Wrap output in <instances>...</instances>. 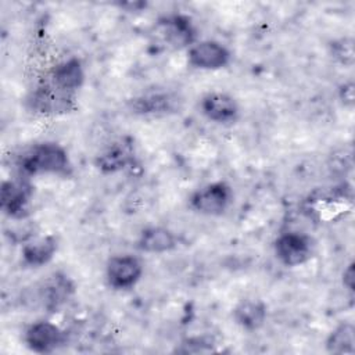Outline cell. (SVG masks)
I'll return each instance as SVG.
<instances>
[{"label": "cell", "instance_id": "6da1fadb", "mask_svg": "<svg viewBox=\"0 0 355 355\" xmlns=\"http://www.w3.org/2000/svg\"><path fill=\"white\" fill-rule=\"evenodd\" d=\"M17 164L24 176H68L72 172V164L67 150L53 141L33 144L19 155Z\"/></svg>", "mask_w": 355, "mask_h": 355}, {"label": "cell", "instance_id": "7a4b0ae2", "mask_svg": "<svg viewBox=\"0 0 355 355\" xmlns=\"http://www.w3.org/2000/svg\"><path fill=\"white\" fill-rule=\"evenodd\" d=\"M233 202V190L232 187L222 180L208 183L189 197V207L200 214L207 216H219L227 211Z\"/></svg>", "mask_w": 355, "mask_h": 355}, {"label": "cell", "instance_id": "3957f363", "mask_svg": "<svg viewBox=\"0 0 355 355\" xmlns=\"http://www.w3.org/2000/svg\"><path fill=\"white\" fill-rule=\"evenodd\" d=\"M273 248L276 258L284 266H300L312 258L315 241L302 232H284L277 236Z\"/></svg>", "mask_w": 355, "mask_h": 355}, {"label": "cell", "instance_id": "277c9868", "mask_svg": "<svg viewBox=\"0 0 355 355\" xmlns=\"http://www.w3.org/2000/svg\"><path fill=\"white\" fill-rule=\"evenodd\" d=\"M143 270L139 257L133 254L114 255L105 265V280L114 290H129L139 283Z\"/></svg>", "mask_w": 355, "mask_h": 355}, {"label": "cell", "instance_id": "5b68a950", "mask_svg": "<svg viewBox=\"0 0 355 355\" xmlns=\"http://www.w3.org/2000/svg\"><path fill=\"white\" fill-rule=\"evenodd\" d=\"M229 49L216 40H198L189 47L187 61L196 69L218 71L230 64Z\"/></svg>", "mask_w": 355, "mask_h": 355}, {"label": "cell", "instance_id": "8992f818", "mask_svg": "<svg viewBox=\"0 0 355 355\" xmlns=\"http://www.w3.org/2000/svg\"><path fill=\"white\" fill-rule=\"evenodd\" d=\"M32 186L22 179L4 180L0 189V208L10 219L24 220L29 215Z\"/></svg>", "mask_w": 355, "mask_h": 355}, {"label": "cell", "instance_id": "52a82bcc", "mask_svg": "<svg viewBox=\"0 0 355 355\" xmlns=\"http://www.w3.org/2000/svg\"><path fill=\"white\" fill-rule=\"evenodd\" d=\"M24 341L36 354H51L65 343V333L53 322L37 320L26 327Z\"/></svg>", "mask_w": 355, "mask_h": 355}, {"label": "cell", "instance_id": "ba28073f", "mask_svg": "<svg viewBox=\"0 0 355 355\" xmlns=\"http://www.w3.org/2000/svg\"><path fill=\"white\" fill-rule=\"evenodd\" d=\"M31 104L42 114H65L75 108V94L62 92L47 82L32 93Z\"/></svg>", "mask_w": 355, "mask_h": 355}, {"label": "cell", "instance_id": "9c48e42d", "mask_svg": "<svg viewBox=\"0 0 355 355\" xmlns=\"http://www.w3.org/2000/svg\"><path fill=\"white\" fill-rule=\"evenodd\" d=\"M202 115L215 123H233L237 121L240 107L236 98L223 92H209L200 101Z\"/></svg>", "mask_w": 355, "mask_h": 355}, {"label": "cell", "instance_id": "30bf717a", "mask_svg": "<svg viewBox=\"0 0 355 355\" xmlns=\"http://www.w3.org/2000/svg\"><path fill=\"white\" fill-rule=\"evenodd\" d=\"M49 82L62 92L76 94L85 83V69L80 60L71 57L58 62L53 67L49 75Z\"/></svg>", "mask_w": 355, "mask_h": 355}, {"label": "cell", "instance_id": "8fae6325", "mask_svg": "<svg viewBox=\"0 0 355 355\" xmlns=\"http://www.w3.org/2000/svg\"><path fill=\"white\" fill-rule=\"evenodd\" d=\"M176 247L178 239L175 233L164 226L144 227L136 240V248L146 254H164Z\"/></svg>", "mask_w": 355, "mask_h": 355}, {"label": "cell", "instance_id": "7c38bea8", "mask_svg": "<svg viewBox=\"0 0 355 355\" xmlns=\"http://www.w3.org/2000/svg\"><path fill=\"white\" fill-rule=\"evenodd\" d=\"M159 26L162 28L166 42L175 47H190L197 42L193 22L186 15L173 14L164 17L159 21Z\"/></svg>", "mask_w": 355, "mask_h": 355}, {"label": "cell", "instance_id": "4fadbf2b", "mask_svg": "<svg viewBox=\"0 0 355 355\" xmlns=\"http://www.w3.org/2000/svg\"><path fill=\"white\" fill-rule=\"evenodd\" d=\"M58 250V240L53 234L31 239L22 245V261L31 268H40L49 263Z\"/></svg>", "mask_w": 355, "mask_h": 355}, {"label": "cell", "instance_id": "5bb4252c", "mask_svg": "<svg viewBox=\"0 0 355 355\" xmlns=\"http://www.w3.org/2000/svg\"><path fill=\"white\" fill-rule=\"evenodd\" d=\"M266 304L258 298H244L233 308L234 322L247 331L261 329L266 322Z\"/></svg>", "mask_w": 355, "mask_h": 355}, {"label": "cell", "instance_id": "9a60e30c", "mask_svg": "<svg viewBox=\"0 0 355 355\" xmlns=\"http://www.w3.org/2000/svg\"><path fill=\"white\" fill-rule=\"evenodd\" d=\"M40 288V300L46 309H57L73 291L71 280L61 275L51 276Z\"/></svg>", "mask_w": 355, "mask_h": 355}, {"label": "cell", "instance_id": "2e32d148", "mask_svg": "<svg viewBox=\"0 0 355 355\" xmlns=\"http://www.w3.org/2000/svg\"><path fill=\"white\" fill-rule=\"evenodd\" d=\"M132 150L128 144H112L96 158V166L101 173H115L122 171L132 161Z\"/></svg>", "mask_w": 355, "mask_h": 355}, {"label": "cell", "instance_id": "e0dca14e", "mask_svg": "<svg viewBox=\"0 0 355 355\" xmlns=\"http://www.w3.org/2000/svg\"><path fill=\"white\" fill-rule=\"evenodd\" d=\"M324 347L330 354L352 355L355 352V326L351 322L336 326L329 333Z\"/></svg>", "mask_w": 355, "mask_h": 355}, {"label": "cell", "instance_id": "ac0fdd59", "mask_svg": "<svg viewBox=\"0 0 355 355\" xmlns=\"http://www.w3.org/2000/svg\"><path fill=\"white\" fill-rule=\"evenodd\" d=\"M176 98L168 93H151L132 100V110L141 115L166 114L175 108Z\"/></svg>", "mask_w": 355, "mask_h": 355}, {"label": "cell", "instance_id": "d6986e66", "mask_svg": "<svg viewBox=\"0 0 355 355\" xmlns=\"http://www.w3.org/2000/svg\"><path fill=\"white\" fill-rule=\"evenodd\" d=\"M354 39L344 36L330 43V53L333 58L344 67H352L355 62V47Z\"/></svg>", "mask_w": 355, "mask_h": 355}, {"label": "cell", "instance_id": "ffe728a7", "mask_svg": "<svg viewBox=\"0 0 355 355\" xmlns=\"http://www.w3.org/2000/svg\"><path fill=\"white\" fill-rule=\"evenodd\" d=\"M338 98L341 104L347 108H352L355 104V83L354 80H347L338 87Z\"/></svg>", "mask_w": 355, "mask_h": 355}, {"label": "cell", "instance_id": "44dd1931", "mask_svg": "<svg viewBox=\"0 0 355 355\" xmlns=\"http://www.w3.org/2000/svg\"><path fill=\"white\" fill-rule=\"evenodd\" d=\"M343 284L349 291L354 293V284H355V270H354V262H349L347 268L343 272Z\"/></svg>", "mask_w": 355, "mask_h": 355}]
</instances>
